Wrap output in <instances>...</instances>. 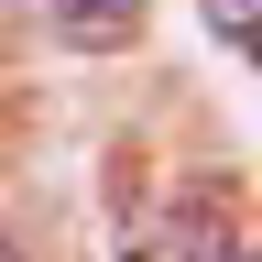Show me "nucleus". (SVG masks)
Returning a JSON list of instances; mask_svg holds the SVG:
<instances>
[{
	"mask_svg": "<svg viewBox=\"0 0 262 262\" xmlns=\"http://www.w3.org/2000/svg\"><path fill=\"white\" fill-rule=\"evenodd\" d=\"M196 11L219 22V44H251V22H262V0H196Z\"/></svg>",
	"mask_w": 262,
	"mask_h": 262,
	"instance_id": "3",
	"label": "nucleus"
},
{
	"mask_svg": "<svg viewBox=\"0 0 262 262\" xmlns=\"http://www.w3.org/2000/svg\"><path fill=\"white\" fill-rule=\"evenodd\" d=\"M44 33H66L77 55H110L142 33V0H44Z\"/></svg>",
	"mask_w": 262,
	"mask_h": 262,
	"instance_id": "1",
	"label": "nucleus"
},
{
	"mask_svg": "<svg viewBox=\"0 0 262 262\" xmlns=\"http://www.w3.org/2000/svg\"><path fill=\"white\" fill-rule=\"evenodd\" d=\"M0 262H22V241H0Z\"/></svg>",
	"mask_w": 262,
	"mask_h": 262,
	"instance_id": "4",
	"label": "nucleus"
},
{
	"mask_svg": "<svg viewBox=\"0 0 262 262\" xmlns=\"http://www.w3.org/2000/svg\"><path fill=\"white\" fill-rule=\"evenodd\" d=\"M131 262H142V251H131Z\"/></svg>",
	"mask_w": 262,
	"mask_h": 262,
	"instance_id": "5",
	"label": "nucleus"
},
{
	"mask_svg": "<svg viewBox=\"0 0 262 262\" xmlns=\"http://www.w3.org/2000/svg\"><path fill=\"white\" fill-rule=\"evenodd\" d=\"M142 262H241V229H229V219H208V208H186V219H175V241H164V251H142Z\"/></svg>",
	"mask_w": 262,
	"mask_h": 262,
	"instance_id": "2",
	"label": "nucleus"
}]
</instances>
